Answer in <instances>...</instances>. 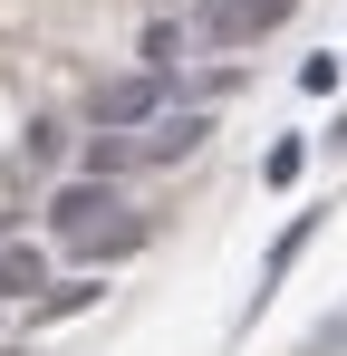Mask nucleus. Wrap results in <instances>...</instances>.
<instances>
[{"mask_svg":"<svg viewBox=\"0 0 347 356\" xmlns=\"http://www.w3.org/2000/svg\"><path fill=\"white\" fill-rule=\"evenodd\" d=\"M203 135H213L203 106H155V116H145V145H135V164H174V154H193Z\"/></svg>","mask_w":347,"mask_h":356,"instance_id":"7ed1b4c3","label":"nucleus"},{"mask_svg":"<svg viewBox=\"0 0 347 356\" xmlns=\"http://www.w3.org/2000/svg\"><path fill=\"white\" fill-rule=\"evenodd\" d=\"M347 347V318H318V327H309V347H299V356H338Z\"/></svg>","mask_w":347,"mask_h":356,"instance_id":"9d476101","label":"nucleus"},{"mask_svg":"<svg viewBox=\"0 0 347 356\" xmlns=\"http://www.w3.org/2000/svg\"><path fill=\"white\" fill-rule=\"evenodd\" d=\"M309 232H318V222H309V212H299V222H289V232H280V250H270V260H261V298H270V289H280V280H289V260H299V250H309Z\"/></svg>","mask_w":347,"mask_h":356,"instance_id":"0eeeda50","label":"nucleus"},{"mask_svg":"<svg viewBox=\"0 0 347 356\" xmlns=\"http://www.w3.org/2000/svg\"><path fill=\"white\" fill-rule=\"evenodd\" d=\"M299 164H309V145H299V135H280V145L261 154V174H270V183H299Z\"/></svg>","mask_w":347,"mask_h":356,"instance_id":"1a4fd4ad","label":"nucleus"},{"mask_svg":"<svg viewBox=\"0 0 347 356\" xmlns=\"http://www.w3.org/2000/svg\"><path fill=\"white\" fill-rule=\"evenodd\" d=\"M39 289H49V260H39L29 241H10V250H0V308H10V298L29 308V298H39Z\"/></svg>","mask_w":347,"mask_h":356,"instance_id":"39448f33","label":"nucleus"},{"mask_svg":"<svg viewBox=\"0 0 347 356\" xmlns=\"http://www.w3.org/2000/svg\"><path fill=\"white\" fill-rule=\"evenodd\" d=\"M107 212H116V183H97V174L58 183V202H49V222H58V232H68V241H77V232H97Z\"/></svg>","mask_w":347,"mask_h":356,"instance_id":"20e7f679","label":"nucleus"},{"mask_svg":"<svg viewBox=\"0 0 347 356\" xmlns=\"http://www.w3.org/2000/svg\"><path fill=\"white\" fill-rule=\"evenodd\" d=\"M155 106H164V67H125V77L97 87V125H116V135H135Z\"/></svg>","mask_w":347,"mask_h":356,"instance_id":"f03ea898","label":"nucleus"},{"mask_svg":"<svg viewBox=\"0 0 347 356\" xmlns=\"http://www.w3.org/2000/svg\"><path fill=\"white\" fill-rule=\"evenodd\" d=\"M87 298H97V280H49V289L29 298V327H49V318H77Z\"/></svg>","mask_w":347,"mask_h":356,"instance_id":"423d86ee","label":"nucleus"},{"mask_svg":"<svg viewBox=\"0 0 347 356\" xmlns=\"http://www.w3.org/2000/svg\"><path fill=\"white\" fill-rule=\"evenodd\" d=\"M125 164H135V145H125L116 125H97V145H87V174H97V183H116Z\"/></svg>","mask_w":347,"mask_h":356,"instance_id":"6e6552de","label":"nucleus"},{"mask_svg":"<svg viewBox=\"0 0 347 356\" xmlns=\"http://www.w3.org/2000/svg\"><path fill=\"white\" fill-rule=\"evenodd\" d=\"M289 19V0H203V39L213 49H251Z\"/></svg>","mask_w":347,"mask_h":356,"instance_id":"f257e3e1","label":"nucleus"}]
</instances>
